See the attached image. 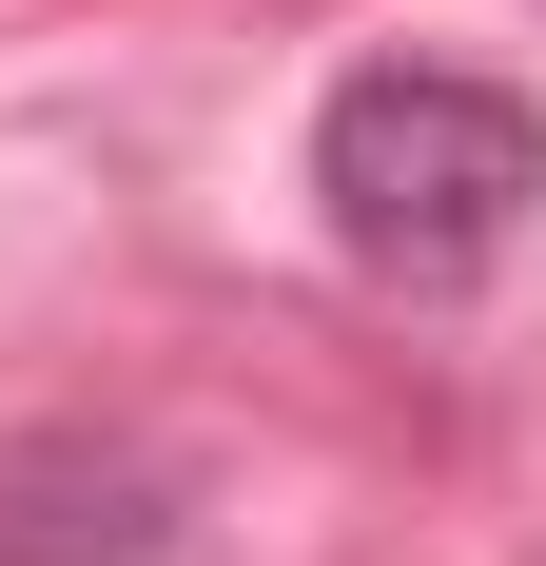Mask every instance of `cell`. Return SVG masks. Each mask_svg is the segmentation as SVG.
Returning a JSON list of instances; mask_svg holds the SVG:
<instances>
[{
  "mask_svg": "<svg viewBox=\"0 0 546 566\" xmlns=\"http://www.w3.org/2000/svg\"><path fill=\"white\" fill-rule=\"evenodd\" d=\"M313 196H332V254L390 293H469L507 274V234L546 216V117L469 59H371V78H332L313 117Z\"/></svg>",
  "mask_w": 546,
  "mask_h": 566,
  "instance_id": "1",
  "label": "cell"
}]
</instances>
